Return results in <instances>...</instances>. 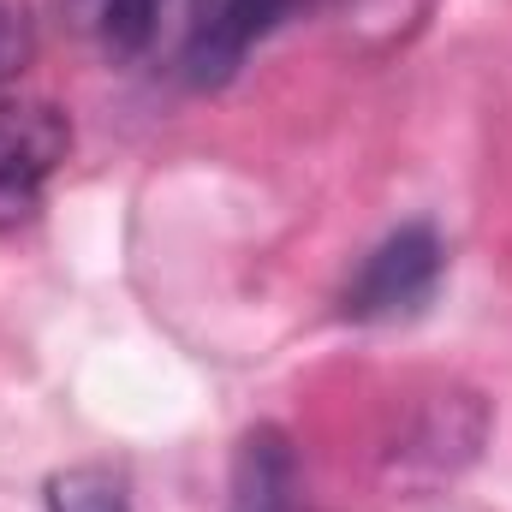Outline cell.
<instances>
[{
    "label": "cell",
    "mask_w": 512,
    "mask_h": 512,
    "mask_svg": "<svg viewBox=\"0 0 512 512\" xmlns=\"http://www.w3.org/2000/svg\"><path fill=\"white\" fill-rule=\"evenodd\" d=\"M72 149V126L42 96H0V233L42 215V197Z\"/></svg>",
    "instance_id": "1"
},
{
    "label": "cell",
    "mask_w": 512,
    "mask_h": 512,
    "mask_svg": "<svg viewBox=\"0 0 512 512\" xmlns=\"http://www.w3.org/2000/svg\"><path fill=\"white\" fill-rule=\"evenodd\" d=\"M441 268H447V251H441V233L429 221H411L399 233H387L376 251L364 256V268L346 280V316L352 322H399L411 310H423L441 286Z\"/></svg>",
    "instance_id": "2"
},
{
    "label": "cell",
    "mask_w": 512,
    "mask_h": 512,
    "mask_svg": "<svg viewBox=\"0 0 512 512\" xmlns=\"http://www.w3.org/2000/svg\"><path fill=\"white\" fill-rule=\"evenodd\" d=\"M292 6L298 0H191L185 42H179V72L197 90L227 84L245 66V54H251Z\"/></svg>",
    "instance_id": "3"
},
{
    "label": "cell",
    "mask_w": 512,
    "mask_h": 512,
    "mask_svg": "<svg viewBox=\"0 0 512 512\" xmlns=\"http://www.w3.org/2000/svg\"><path fill=\"white\" fill-rule=\"evenodd\" d=\"M227 512H310L304 501V471L298 447L286 429L256 423L233 453V483H227Z\"/></svg>",
    "instance_id": "4"
},
{
    "label": "cell",
    "mask_w": 512,
    "mask_h": 512,
    "mask_svg": "<svg viewBox=\"0 0 512 512\" xmlns=\"http://www.w3.org/2000/svg\"><path fill=\"white\" fill-rule=\"evenodd\" d=\"M48 512H131V501L108 465H72L48 477Z\"/></svg>",
    "instance_id": "5"
},
{
    "label": "cell",
    "mask_w": 512,
    "mask_h": 512,
    "mask_svg": "<svg viewBox=\"0 0 512 512\" xmlns=\"http://www.w3.org/2000/svg\"><path fill=\"white\" fill-rule=\"evenodd\" d=\"M90 18H96V36L114 54H143L149 36H155L161 0H90Z\"/></svg>",
    "instance_id": "6"
},
{
    "label": "cell",
    "mask_w": 512,
    "mask_h": 512,
    "mask_svg": "<svg viewBox=\"0 0 512 512\" xmlns=\"http://www.w3.org/2000/svg\"><path fill=\"white\" fill-rule=\"evenodd\" d=\"M30 54H36V36H30L24 0H0V90L30 66Z\"/></svg>",
    "instance_id": "7"
}]
</instances>
